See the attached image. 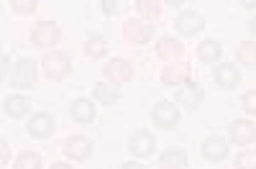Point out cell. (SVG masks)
Instances as JSON below:
<instances>
[{"mask_svg": "<svg viewBox=\"0 0 256 169\" xmlns=\"http://www.w3.org/2000/svg\"><path fill=\"white\" fill-rule=\"evenodd\" d=\"M38 67H41V72H44V77L49 82H62V80H67L72 74V59L64 52L54 49V52H46L44 56H41Z\"/></svg>", "mask_w": 256, "mask_h": 169, "instance_id": "1", "label": "cell"}, {"mask_svg": "<svg viewBox=\"0 0 256 169\" xmlns=\"http://www.w3.org/2000/svg\"><path fill=\"white\" fill-rule=\"evenodd\" d=\"M38 70H41V67L36 64L31 56L18 59L16 67H13V72H10V88H16V90H31V88H36Z\"/></svg>", "mask_w": 256, "mask_h": 169, "instance_id": "2", "label": "cell"}, {"mask_svg": "<svg viewBox=\"0 0 256 169\" xmlns=\"http://www.w3.org/2000/svg\"><path fill=\"white\" fill-rule=\"evenodd\" d=\"M152 120H154L156 128L172 131L182 120V108L177 102H172V100H159V102H154V108H152Z\"/></svg>", "mask_w": 256, "mask_h": 169, "instance_id": "3", "label": "cell"}, {"mask_svg": "<svg viewBox=\"0 0 256 169\" xmlns=\"http://www.w3.org/2000/svg\"><path fill=\"white\" fill-rule=\"evenodd\" d=\"M62 41V28L56 20H38V24L31 28V44L38 49H52L59 46Z\"/></svg>", "mask_w": 256, "mask_h": 169, "instance_id": "4", "label": "cell"}, {"mask_svg": "<svg viewBox=\"0 0 256 169\" xmlns=\"http://www.w3.org/2000/svg\"><path fill=\"white\" fill-rule=\"evenodd\" d=\"M134 64L128 59H108L102 64V82L113 84V88H120V84H128L134 80Z\"/></svg>", "mask_w": 256, "mask_h": 169, "instance_id": "5", "label": "cell"}, {"mask_svg": "<svg viewBox=\"0 0 256 169\" xmlns=\"http://www.w3.org/2000/svg\"><path fill=\"white\" fill-rule=\"evenodd\" d=\"M154 31H156V26L146 24L141 18H128L123 24V38L134 46H144L148 41H154Z\"/></svg>", "mask_w": 256, "mask_h": 169, "instance_id": "6", "label": "cell"}, {"mask_svg": "<svg viewBox=\"0 0 256 169\" xmlns=\"http://www.w3.org/2000/svg\"><path fill=\"white\" fill-rule=\"evenodd\" d=\"M92 152H95L92 141L88 136H80V134L67 136V138H64V144H62V154L67 156L70 162H77V164L80 162H88L92 156Z\"/></svg>", "mask_w": 256, "mask_h": 169, "instance_id": "7", "label": "cell"}, {"mask_svg": "<svg viewBox=\"0 0 256 169\" xmlns=\"http://www.w3.org/2000/svg\"><path fill=\"white\" fill-rule=\"evenodd\" d=\"M205 100V88L200 82L190 80L184 84H180V88L174 90V102L180 105V108H190V110H198L200 105Z\"/></svg>", "mask_w": 256, "mask_h": 169, "instance_id": "8", "label": "cell"}, {"mask_svg": "<svg viewBox=\"0 0 256 169\" xmlns=\"http://www.w3.org/2000/svg\"><path fill=\"white\" fill-rule=\"evenodd\" d=\"M26 131L31 138H38V141H46L56 134V118L46 110H41V113H34L26 123Z\"/></svg>", "mask_w": 256, "mask_h": 169, "instance_id": "9", "label": "cell"}, {"mask_svg": "<svg viewBox=\"0 0 256 169\" xmlns=\"http://www.w3.org/2000/svg\"><path fill=\"white\" fill-rule=\"evenodd\" d=\"M200 149H202V156H205L210 164H220V162L228 159L230 141L223 138V136H218V134H210V136L202 138V146H200Z\"/></svg>", "mask_w": 256, "mask_h": 169, "instance_id": "10", "label": "cell"}, {"mask_svg": "<svg viewBox=\"0 0 256 169\" xmlns=\"http://www.w3.org/2000/svg\"><path fill=\"white\" fill-rule=\"evenodd\" d=\"M202 28H205V18L198 10H182L174 18V31L184 38H195L198 34H202Z\"/></svg>", "mask_w": 256, "mask_h": 169, "instance_id": "11", "label": "cell"}, {"mask_svg": "<svg viewBox=\"0 0 256 169\" xmlns=\"http://www.w3.org/2000/svg\"><path fill=\"white\" fill-rule=\"evenodd\" d=\"M154 54H156V59L164 62V64H177L184 56V44L174 36H162L154 46Z\"/></svg>", "mask_w": 256, "mask_h": 169, "instance_id": "12", "label": "cell"}, {"mask_svg": "<svg viewBox=\"0 0 256 169\" xmlns=\"http://www.w3.org/2000/svg\"><path fill=\"white\" fill-rule=\"evenodd\" d=\"M154 149H156V138L148 128H138V131L131 134V138H128V152H131L134 156H138V159L154 156Z\"/></svg>", "mask_w": 256, "mask_h": 169, "instance_id": "13", "label": "cell"}, {"mask_svg": "<svg viewBox=\"0 0 256 169\" xmlns=\"http://www.w3.org/2000/svg\"><path fill=\"white\" fill-rule=\"evenodd\" d=\"M212 82L220 90H236L241 82V70L236 67V62H218L212 70Z\"/></svg>", "mask_w": 256, "mask_h": 169, "instance_id": "14", "label": "cell"}, {"mask_svg": "<svg viewBox=\"0 0 256 169\" xmlns=\"http://www.w3.org/2000/svg\"><path fill=\"white\" fill-rule=\"evenodd\" d=\"M192 80V64H187V62H177V64H166L162 67V74H159V82L164 84V88H180V84L190 82Z\"/></svg>", "mask_w": 256, "mask_h": 169, "instance_id": "15", "label": "cell"}, {"mask_svg": "<svg viewBox=\"0 0 256 169\" xmlns=\"http://www.w3.org/2000/svg\"><path fill=\"white\" fill-rule=\"evenodd\" d=\"M228 141L236 146H251L256 141V123L248 118H238L228 126Z\"/></svg>", "mask_w": 256, "mask_h": 169, "instance_id": "16", "label": "cell"}, {"mask_svg": "<svg viewBox=\"0 0 256 169\" xmlns=\"http://www.w3.org/2000/svg\"><path fill=\"white\" fill-rule=\"evenodd\" d=\"M70 118H72L74 123H80V126L92 123V120L98 118L95 102L88 100V98H77V100H72V105H70Z\"/></svg>", "mask_w": 256, "mask_h": 169, "instance_id": "17", "label": "cell"}, {"mask_svg": "<svg viewBox=\"0 0 256 169\" xmlns=\"http://www.w3.org/2000/svg\"><path fill=\"white\" fill-rule=\"evenodd\" d=\"M3 116L10 120H20V118L31 116V100L26 95H8L3 100Z\"/></svg>", "mask_w": 256, "mask_h": 169, "instance_id": "18", "label": "cell"}, {"mask_svg": "<svg viewBox=\"0 0 256 169\" xmlns=\"http://www.w3.org/2000/svg\"><path fill=\"white\" fill-rule=\"evenodd\" d=\"M223 56V44L218 38H205L198 44V59L202 64H218Z\"/></svg>", "mask_w": 256, "mask_h": 169, "instance_id": "19", "label": "cell"}, {"mask_svg": "<svg viewBox=\"0 0 256 169\" xmlns=\"http://www.w3.org/2000/svg\"><path fill=\"white\" fill-rule=\"evenodd\" d=\"M159 164L166 166V169H187L190 166V156L182 146H169V149L162 152L159 156Z\"/></svg>", "mask_w": 256, "mask_h": 169, "instance_id": "20", "label": "cell"}, {"mask_svg": "<svg viewBox=\"0 0 256 169\" xmlns=\"http://www.w3.org/2000/svg\"><path fill=\"white\" fill-rule=\"evenodd\" d=\"M92 100L98 105H105V108H110V105H116L120 100V90L113 88V84L108 82H95L92 84Z\"/></svg>", "mask_w": 256, "mask_h": 169, "instance_id": "21", "label": "cell"}, {"mask_svg": "<svg viewBox=\"0 0 256 169\" xmlns=\"http://www.w3.org/2000/svg\"><path fill=\"white\" fill-rule=\"evenodd\" d=\"M136 13L141 20H146V24H154V20L162 16V3L159 0H136Z\"/></svg>", "mask_w": 256, "mask_h": 169, "instance_id": "22", "label": "cell"}, {"mask_svg": "<svg viewBox=\"0 0 256 169\" xmlns=\"http://www.w3.org/2000/svg\"><path fill=\"white\" fill-rule=\"evenodd\" d=\"M84 54H88L90 59H105L108 56V41H105L102 36L92 34L84 38Z\"/></svg>", "mask_w": 256, "mask_h": 169, "instance_id": "23", "label": "cell"}, {"mask_svg": "<svg viewBox=\"0 0 256 169\" xmlns=\"http://www.w3.org/2000/svg\"><path fill=\"white\" fill-rule=\"evenodd\" d=\"M236 62L244 67H256V41L248 38V41H241L236 46Z\"/></svg>", "mask_w": 256, "mask_h": 169, "instance_id": "24", "label": "cell"}, {"mask_svg": "<svg viewBox=\"0 0 256 169\" xmlns=\"http://www.w3.org/2000/svg\"><path fill=\"white\" fill-rule=\"evenodd\" d=\"M13 169H44V159L38 152H20L13 162Z\"/></svg>", "mask_w": 256, "mask_h": 169, "instance_id": "25", "label": "cell"}, {"mask_svg": "<svg viewBox=\"0 0 256 169\" xmlns=\"http://www.w3.org/2000/svg\"><path fill=\"white\" fill-rule=\"evenodd\" d=\"M8 6L16 16H34L38 10V0H10Z\"/></svg>", "mask_w": 256, "mask_h": 169, "instance_id": "26", "label": "cell"}, {"mask_svg": "<svg viewBox=\"0 0 256 169\" xmlns=\"http://www.w3.org/2000/svg\"><path fill=\"white\" fill-rule=\"evenodd\" d=\"M236 169H256V149H244L236 154Z\"/></svg>", "mask_w": 256, "mask_h": 169, "instance_id": "27", "label": "cell"}, {"mask_svg": "<svg viewBox=\"0 0 256 169\" xmlns=\"http://www.w3.org/2000/svg\"><path fill=\"white\" fill-rule=\"evenodd\" d=\"M241 108L246 116H256V88H251L241 95Z\"/></svg>", "mask_w": 256, "mask_h": 169, "instance_id": "28", "label": "cell"}, {"mask_svg": "<svg viewBox=\"0 0 256 169\" xmlns=\"http://www.w3.org/2000/svg\"><path fill=\"white\" fill-rule=\"evenodd\" d=\"M100 10H102V16H116V10H118V3L116 0H100Z\"/></svg>", "mask_w": 256, "mask_h": 169, "instance_id": "29", "label": "cell"}, {"mask_svg": "<svg viewBox=\"0 0 256 169\" xmlns=\"http://www.w3.org/2000/svg\"><path fill=\"white\" fill-rule=\"evenodd\" d=\"M10 162V146L8 141H0V166H6Z\"/></svg>", "mask_w": 256, "mask_h": 169, "instance_id": "30", "label": "cell"}, {"mask_svg": "<svg viewBox=\"0 0 256 169\" xmlns=\"http://www.w3.org/2000/svg\"><path fill=\"white\" fill-rule=\"evenodd\" d=\"M8 72H10V56L3 54L0 56V80H8Z\"/></svg>", "mask_w": 256, "mask_h": 169, "instance_id": "31", "label": "cell"}, {"mask_svg": "<svg viewBox=\"0 0 256 169\" xmlns=\"http://www.w3.org/2000/svg\"><path fill=\"white\" fill-rule=\"evenodd\" d=\"M120 169H146V166H144L141 162H123Z\"/></svg>", "mask_w": 256, "mask_h": 169, "instance_id": "32", "label": "cell"}, {"mask_svg": "<svg viewBox=\"0 0 256 169\" xmlns=\"http://www.w3.org/2000/svg\"><path fill=\"white\" fill-rule=\"evenodd\" d=\"M248 34H251V38L256 41V16H254V18L248 20Z\"/></svg>", "mask_w": 256, "mask_h": 169, "instance_id": "33", "label": "cell"}, {"mask_svg": "<svg viewBox=\"0 0 256 169\" xmlns=\"http://www.w3.org/2000/svg\"><path fill=\"white\" fill-rule=\"evenodd\" d=\"M49 169H74L72 164H67V162H56V164H52Z\"/></svg>", "mask_w": 256, "mask_h": 169, "instance_id": "34", "label": "cell"}, {"mask_svg": "<svg viewBox=\"0 0 256 169\" xmlns=\"http://www.w3.org/2000/svg\"><path fill=\"white\" fill-rule=\"evenodd\" d=\"M164 6H172V8H182V6H184V0H166Z\"/></svg>", "mask_w": 256, "mask_h": 169, "instance_id": "35", "label": "cell"}, {"mask_svg": "<svg viewBox=\"0 0 256 169\" xmlns=\"http://www.w3.org/2000/svg\"><path fill=\"white\" fill-rule=\"evenodd\" d=\"M241 6H244L246 10H254V8H256V0H244V3H241Z\"/></svg>", "mask_w": 256, "mask_h": 169, "instance_id": "36", "label": "cell"}, {"mask_svg": "<svg viewBox=\"0 0 256 169\" xmlns=\"http://www.w3.org/2000/svg\"><path fill=\"white\" fill-rule=\"evenodd\" d=\"M162 169H166V166H162Z\"/></svg>", "mask_w": 256, "mask_h": 169, "instance_id": "37", "label": "cell"}]
</instances>
